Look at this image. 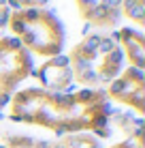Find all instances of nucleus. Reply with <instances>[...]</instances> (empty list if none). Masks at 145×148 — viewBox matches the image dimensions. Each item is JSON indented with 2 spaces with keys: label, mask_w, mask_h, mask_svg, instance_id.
I'll use <instances>...</instances> for the list:
<instances>
[{
  "label": "nucleus",
  "mask_w": 145,
  "mask_h": 148,
  "mask_svg": "<svg viewBox=\"0 0 145 148\" xmlns=\"http://www.w3.org/2000/svg\"><path fill=\"white\" fill-rule=\"evenodd\" d=\"M11 37L19 39L24 49L32 56L53 58L64 49V26L58 15L49 9H19L9 15Z\"/></svg>",
  "instance_id": "obj_3"
},
{
  "label": "nucleus",
  "mask_w": 145,
  "mask_h": 148,
  "mask_svg": "<svg viewBox=\"0 0 145 148\" xmlns=\"http://www.w3.org/2000/svg\"><path fill=\"white\" fill-rule=\"evenodd\" d=\"M113 105L105 90L77 88L75 92H49L38 86L17 88L7 105V118L15 125L38 127L56 137L92 133L100 142L111 137L109 116Z\"/></svg>",
  "instance_id": "obj_1"
},
{
  "label": "nucleus",
  "mask_w": 145,
  "mask_h": 148,
  "mask_svg": "<svg viewBox=\"0 0 145 148\" xmlns=\"http://www.w3.org/2000/svg\"><path fill=\"white\" fill-rule=\"evenodd\" d=\"M22 9H30V7H36V9H45L49 0H17Z\"/></svg>",
  "instance_id": "obj_11"
},
{
  "label": "nucleus",
  "mask_w": 145,
  "mask_h": 148,
  "mask_svg": "<svg viewBox=\"0 0 145 148\" xmlns=\"http://www.w3.org/2000/svg\"><path fill=\"white\" fill-rule=\"evenodd\" d=\"M109 148H143V146L137 144V142H132V140H119L115 144H111Z\"/></svg>",
  "instance_id": "obj_12"
},
{
  "label": "nucleus",
  "mask_w": 145,
  "mask_h": 148,
  "mask_svg": "<svg viewBox=\"0 0 145 148\" xmlns=\"http://www.w3.org/2000/svg\"><path fill=\"white\" fill-rule=\"evenodd\" d=\"M119 11H122V17L134 24V28L141 30L145 26V0H124Z\"/></svg>",
  "instance_id": "obj_10"
},
{
  "label": "nucleus",
  "mask_w": 145,
  "mask_h": 148,
  "mask_svg": "<svg viewBox=\"0 0 145 148\" xmlns=\"http://www.w3.org/2000/svg\"><path fill=\"white\" fill-rule=\"evenodd\" d=\"M34 56L22 47L19 39L0 37V120L4 118L13 92L32 75Z\"/></svg>",
  "instance_id": "obj_4"
},
{
  "label": "nucleus",
  "mask_w": 145,
  "mask_h": 148,
  "mask_svg": "<svg viewBox=\"0 0 145 148\" xmlns=\"http://www.w3.org/2000/svg\"><path fill=\"white\" fill-rule=\"evenodd\" d=\"M47 148H105L103 142L92 133H71L49 140Z\"/></svg>",
  "instance_id": "obj_9"
},
{
  "label": "nucleus",
  "mask_w": 145,
  "mask_h": 148,
  "mask_svg": "<svg viewBox=\"0 0 145 148\" xmlns=\"http://www.w3.org/2000/svg\"><path fill=\"white\" fill-rule=\"evenodd\" d=\"M30 77L38 82V88L49 90V92H75L79 88L73 82V71H71L66 54L45 58L38 67L32 69Z\"/></svg>",
  "instance_id": "obj_6"
},
{
  "label": "nucleus",
  "mask_w": 145,
  "mask_h": 148,
  "mask_svg": "<svg viewBox=\"0 0 145 148\" xmlns=\"http://www.w3.org/2000/svg\"><path fill=\"white\" fill-rule=\"evenodd\" d=\"M73 82L79 88L103 90L126 67L122 47L107 32H90L66 54Z\"/></svg>",
  "instance_id": "obj_2"
},
{
  "label": "nucleus",
  "mask_w": 145,
  "mask_h": 148,
  "mask_svg": "<svg viewBox=\"0 0 145 148\" xmlns=\"http://www.w3.org/2000/svg\"><path fill=\"white\" fill-rule=\"evenodd\" d=\"M109 131L111 135L119 131L122 140H132L143 146V116H137L128 110H113L109 116Z\"/></svg>",
  "instance_id": "obj_8"
},
{
  "label": "nucleus",
  "mask_w": 145,
  "mask_h": 148,
  "mask_svg": "<svg viewBox=\"0 0 145 148\" xmlns=\"http://www.w3.org/2000/svg\"><path fill=\"white\" fill-rule=\"evenodd\" d=\"M9 15H11V9H9V7H0V30L7 28V24H9Z\"/></svg>",
  "instance_id": "obj_13"
},
{
  "label": "nucleus",
  "mask_w": 145,
  "mask_h": 148,
  "mask_svg": "<svg viewBox=\"0 0 145 148\" xmlns=\"http://www.w3.org/2000/svg\"><path fill=\"white\" fill-rule=\"evenodd\" d=\"M103 90L111 105H119L137 116L145 114V73L141 69L124 67L122 73Z\"/></svg>",
  "instance_id": "obj_5"
},
{
  "label": "nucleus",
  "mask_w": 145,
  "mask_h": 148,
  "mask_svg": "<svg viewBox=\"0 0 145 148\" xmlns=\"http://www.w3.org/2000/svg\"><path fill=\"white\" fill-rule=\"evenodd\" d=\"M119 32V41L117 45L122 47L124 52V60L128 62V67L134 69H145V37L139 28H130V26H124L117 28Z\"/></svg>",
  "instance_id": "obj_7"
},
{
  "label": "nucleus",
  "mask_w": 145,
  "mask_h": 148,
  "mask_svg": "<svg viewBox=\"0 0 145 148\" xmlns=\"http://www.w3.org/2000/svg\"><path fill=\"white\" fill-rule=\"evenodd\" d=\"M0 7H7V0H0Z\"/></svg>",
  "instance_id": "obj_14"
}]
</instances>
